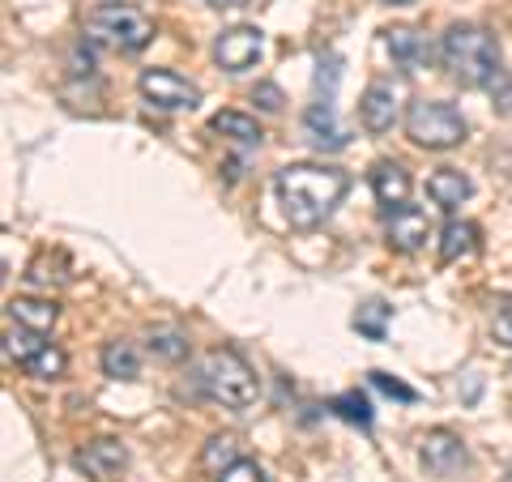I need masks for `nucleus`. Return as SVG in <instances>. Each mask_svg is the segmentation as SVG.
<instances>
[{
	"instance_id": "obj_3",
	"label": "nucleus",
	"mask_w": 512,
	"mask_h": 482,
	"mask_svg": "<svg viewBox=\"0 0 512 482\" xmlns=\"http://www.w3.org/2000/svg\"><path fill=\"white\" fill-rule=\"evenodd\" d=\"M197 384L205 397L227 410H248V406H256V397H261V380H256L248 359L231 346H218L197 363Z\"/></svg>"
},
{
	"instance_id": "obj_20",
	"label": "nucleus",
	"mask_w": 512,
	"mask_h": 482,
	"mask_svg": "<svg viewBox=\"0 0 512 482\" xmlns=\"http://www.w3.org/2000/svg\"><path fill=\"white\" fill-rule=\"evenodd\" d=\"M43 346H47V342H43V333H39V329H26V325H18V320H13L9 333H5V355H9L13 363H18V367H26L30 359L39 355Z\"/></svg>"
},
{
	"instance_id": "obj_7",
	"label": "nucleus",
	"mask_w": 512,
	"mask_h": 482,
	"mask_svg": "<svg viewBox=\"0 0 512 482\" xmlns=\"http://www.w3.org/2000/svg\"><path fill=\"white\" fill-rule=\"evenodd\" d=\"M359 120H363V128L372 137L389 133V128L402 120V86L389 82V77H376V82L363 90V99H359Z\"/></svg>"
},
{
	"instance_id": "obj_9",
	"label": "nucleus",
	"mask_w": 512,
	"mask_h": 482,
	"mask_svg": "<svg viewBox=\"0 0 512 482\" xmlns=\"http://www.w3.org/2000/svg\"><path fill=\"white\" fill-rule=\"evenodd\" d=\"M419 457L427 465V474H436V478H448V474H457V470H466L470 465L466 444H461V436H453L448 427L427 431L423 444H419Z\"/></svg>"
},
{
	"instance_id": "obj_27",
	"label": "nucleus",
	"mask_w": 512,
	"mask_h": 482,
	"mask_svg": "<svg viewBox=\"0 0 512 482\" xmlns=\"http://www.w3.org/2000/svg\"><path fill=\"white\" fill-rule=\"evenodd\" d=\"M218 482H269V478H265V470H261L256 461H244V457H239L235 465H227V470L218 474Z\"/></svg>"
},
{
	"instance_id": "obj_4",
	"label": "nucleus",
	"mask_w": 512,
	"mask_h": 482,
	"mask_svg": "<svg viewBox=\"0 0 512 482\" xmlns=\"http://www.w3.org/2000/svg\"><path fill=\"white\" fill-rule=\"evenodd\" d=\"M86 30L94 43H107V47H116V52H141V47L154 39V22L137 5H120V0L94 5L86 13Z\"/></svg>"
},
{
	"instance_id": "obj_19",
	"label": "nucleus",
	"mask_w": 512,
	"mask_h": 482,
	"mask_svg": "<svg viewBox=\"0 0 512 482\" xmlns=\"http://www.w3.org/2000/svg\"><path fill=\"white\" fill-rule=\"evenodd\" d=\"M214 133L239 141V146H261V124H256L252 116H244V111H218V116L210 120Z\"/></svg>"
},
{
	"instance_id": "obj_32",
	"label": "nucleus",
	"mask_w": 512,
	"mask_h": 482,
	"mask_svg": "<svg viewBox=\"0 0 512 482\" xmlns=\"http://www.w3.org/2000/svg\"><path fill=\"white\" fill-rule=\"evenodd\" d=\"M393 5H406V0H393Z\"/></svg>"
},
{
	"instance_id": "obj_22",
	"label": "nucleus",
	"mask_w": 512,
	"mask_h": 482,
	"mask_svg": "<svg viewBox=\"0 0 512 482\" xmlns=\"http://www.w3.org/2000/svg\"><path fill=\"white\" fill-rule=\"evenodd\" d=\"M329 410L338 414V419L355 423V427H372V401H367L363 393H342V397H333Z\"/></svg>"
},
{
	"instance_id": "obj_10",
	"label": "nucleus",
	"mask_w": 512,
	"mask_h": 482,
	"mask_svg": "<svg viewBox=\"0 0 512 482\" xmlns=\"http://www.w3.org/2000/svg\"><path fill=\"white\" fill-rule=\"evenodd\" d=\"M372 192H376V201H380V210H406L410 205V175L402 163H389V158H380V163L372 167Z\"/></svg>"
},
{
	"instance_id": "obj_2",
	"label": "nucleus",
	"mask_w": 512,
	"mask_h": 482,
	"mask_svg": "<svg viewBox=\"0 0 512 482\" xmlns=\"http://www.w3.org/2000/svg\"><path fill=\"white\" fill-rule=\"evenodd\" d=\"M440 60H444L448 77L470 90H478V86L495 90V82H500V43H495L491 30L474 26V22H457L444 30Z\"/></svg>"
},
{
	"instance_id": "obj_18",
	"label": "nucleus",
	"mask_w": 512,
	"mask_h": 482,
	"mask_svg": "<svg viewBox=\"0 0 512 482\" xmlns=\"http://www.w3.org/2000/svg\"><path fill=\"white\" fill-rule=\"evenodd\" d=\"M103 372L111 380H137L141 376V350L133 342H124V337L107 342L103 346Z\"/></svg>"
},
{
	"instance_id": "obj_31",
	"label": "nucleus",
	"mask_w": 512,
	"mask_h": 482,
	"mask_svg": "<svg viewBox=\"0 0 512 482\" xmlns=\"http://www.w3.org/2000/svg\"><path fill=\"white\" fill-rule=\"evenodd\" d=\"M214 9H235V5H244V0H210Z\"/></svg>"
},
{
	"instance_id": "obj_30",
	"label": "nucleus",
	"mask_w": 512,
	"mask_h": 482,
	"mask_svg": "<svg viewBox=\"0 0 512 482\" xmlns=\"http://www.w3.org/2000/svg\"><path fill=\"white\" fill-rule=\"evenodd\" d=\"M491 333H495V342H504L512 350V308H504L500 316L491 320Z\"/></svg>"
},
{
	"instance_id": "obj_11",
	"label": "nucleus",
	"mask_w": 512,
	"mask_h": 482,
	"mask_svg": "<svg viewBox=\"0 0 512 482\" xmlns=\"http://www.w3.org/2000/svg\"><path fill=\"white\" fill-rule=\"evenodd\" d=\"M384 235H389V244L397 252H419L431 239V222H427V214L419 210V205H406V210L389 214V227H384Z\"/></svg>"
},
{
	"instance_id": "obj_21",
	"label": "nucleus",
	"mask_w": 512,
	"mask_h": 482,
	"mask_svg": "<svg viewBox=\"0 0 512 482\" xmlns=\"http://www.w3.org/2000/svg\"><path fill=\"white\" fill-rule=\"evenodd\" d=\"M64 367H69V355H64L60 346L47 342L39 355L26 363V376H35V380H60V376H64Z\"/></svg>"
},
{
	"instance_id": "obj_5",
	"label": "nucleus",
	"mask_w": 512,
	"mask_h": 482,
	"mask_svg": "<svg viewBox=\"0 0 512 482\" xmlns=\"http://www.w3.org/2000/svg\"><path fill=\"white\" fill-rule=\"evenodd\" d=\"M466 120L453 103H440V99H419L410 103L406 111V137L423 150H453L466 141Z\"/></svg>"
},
{
	"instance_id": "obj_14",
	"label": "nucleus",
	"mask_w": 512,
	"mask_h": 482,
	"mask_svg": "<svg viewBox=\"0 0 512 482\" xmlns=\"http://www.w3.org/2000/svg\"><path fill=\"white\" fill-rule=\"evenodd\" d=\"M384 47H389V56H393L397 64H406V69H419V64L431 60V47H427V39H423L414 26H393V30H384Z\"/></svg>"
},
{
	"instance_id": "obj_16",
	"label": "nucleus",
	"mask_w": 512,
	"mask_h": 482,
	"mask_svg": "<svg viewBox=\"0 0 512 482\" xmlns=\"http://www.w3.org/2000/svg\"><path fill=\"white\" fill-rule=\"evenodd\" d=\"M474 252H478V227L474 222L453 218L440 231V265H457V261H466V256H474Z\"/></svg>"
},
{
	"instance_id": "obj_28",
	"label": "nucleus",
	"mask_w": 512,
	"mask_h": 482,
	"mask_svg": "<svg viewBox=\"0 0 512 482\" xmlns=\"http://www.w3.org/2000/svg\"><path fill=\"white\" fill-rule=\"evenodd\" d=\"M372 384L380 393H389V397H397V401H419V393L410 389V384H402L397 376H389V372H372Z\"/></svg>"
},
{
	"instance_id": "obj_29",
	"label": "nucleus",
	"mask_w": 512,
	"mask_h": 482,
	"mask_svg": "<svg viewBox=\"0 0 512 482\" xmlns=\"http://www.w3.org/2000/svg\"><path fill=\"white\" fill-rule=\"evenodd\" d=\"M252 103L261 107V111H282V103H286V99H282V90H278L274 82H261V86L252 90Z\"/></svg>"
},
{
	"instance_id": "obj_12",
	"label": "nucleus",
	"mask_w": 512,
	"mask_h": 482,
	"mask_svg": "<svg viewBox=\"0 0 512 482\" xmlns=\"http://www.w3.org/2000/svg\"><path fill=\"white\" fill-rule=\"evenodd\" d=\"M303 128H308V137L316 141L320 150H342L350 141V133L338 124V111H333V103H316L312 99V107L303 111Z\"/></svg>"
},
{
	"instance_id": "obj_6",
	"label": "nucleus",
	"mask_w": 512,
	"mask_h": 482,
	"mask_svg": "<svg viewBox=\"0 0 512 482\" xmlns=\"http://www.w3.org/2000/svg\"><path fill=\"white\" fill-rule=\"evenodd\" d=\"M137 86H141V99L158 111H192L201 103V86L180 77L175 69H146Z\"/></svg>"
},
{
	"instance_id": "obj_8",
	"label": "nucleus",
	"mask_w": 512,
	"mask_h": 482,
	"mask_svg": "<svg viewBox=\"0 0 512 482\" xmlns=\"http://www.w3.org/2000/svg\"><path fill=\"white\" fill-rule=\"evenodd\" d=\"M261 52H265V39L256 26H231L214 39V60H218V69H227V73H248L252 64L261 60Z\"/></svg>"
},
{
	"instance_id": "obj_15",
	"label": "nucleus",
	"mask_w": 512,
	"mask_h": 482,
	"mask_svg": "<svg viewBox=\"0 0 512 482\" xmlns=\"http://www.w3.org/2000/svg\"><path fill=\"white\" fill-rule=\"evenodd\" d=\"M470 192H474L470 175H461L457 167H440V171H431V180H427V197L436 205H444V210H457Z\"/></svg>"
},
{
	"instance_id": "obj_1",
	"label": "nucleus",
	"mask_w": 512,
	"mask_h": 482,
	"mask_svg": "<svg viewBox=\"0 0 512 482\" xmlns=\"http://www.w3.org/2000/svg\"><path fill=\"white\" fill-rule=\"evenodd\" d=\"M350 188V175L342 167H325V163H291L278 171V197H282V214L295 231H312L320 227L333 210L342 205Z\"/></svg>"
},
{
	"instance_id": "obj_17",
	"label": "nucleus",
	"mask_w": 512,
	"mask_h": 482,
	"mask_svg": "<svg viewBox=\"0 0 512 482\" xmlns=\"http://www.w3.org/2000/svg\"><path fill=\"white\" fill-rule=\"evenodd\" d=\"M56 316H60V308H56L52 299H30V295L9 299V320H18V325H26V329L47 333V329L56 325Z\"/></svg>"
},
{
	"instance_id": "obj_13",
	"label": "nucleus",
	"mask_w": 512,
	"mask_h": 482,
	"mask_svg": "<svg viewBox=\"0 0 512 482\" xmlns=\"http://www.w3.org/2000/svg\"><path fill=\"white\" fill-rule=\"evenodd\" d=\"M77 465H86L99 482H111V478H120V470L128 465V453L116 440H94L86 453H77Z\"/></svg>"
},
{
	"instance_id": "obj_33",
	"label": "nucleus",
	"mask_w": 512,
	"mask_h": 482,
	"mask_svg": "<svg viewBox=\"0 0 512 482\" xmlns=\"http://www.w3.org/2000/svg\"><path fill=\"white\" fill-rule=\"evenodd\" d=\"M508 478H512V465H508Z\"/></svg>"
},
{
	"instance_id": "obj_26",
	"label": "nucleus",
	"mask_w": 512,
	"mask_h": 482,
	"mask_svg": "<svg viewBox=\"0 0 512 482\" xmlns=\"http://www.w3.org/2000/svg\"><path fill=\"white\" fill-rule=\"evenodd\" d=\"M150 350L154 355H163V359H184L188 342H184V333H175V329H154L150 333Z\"/></svg>"
},
{
	"instance_id": "obj_24",
	"label": "nucleus",
	"mask_w": 512,
	"mask_h": 482,
	"mask_svg": "<svg viewBox=\"0 0 512 482\" xmlns=\"http://www.w3.org/2000/svg\"><path fill=\"white\" fill-rule=\"evenodd\" d=\"M239 461V444H235V436H214L210 444H205V453H201V465L205 470H214V474H222L227 465H235Z\"/></svg>"
},
{
	"instance_id": "obj_25",
	"label": "nucleus",
	"mask_w": 512,
	"mask_h": 482,
	"mask_svg": "<svg viewBox=\"0 0 512 482\" xmlns=\"http://www.w3.org/2000/svg\"><path fill=\"white\" fill-rule=\"evenodd\" d=\"M338 82H342V56H320V64H316V103H333Z\"/></svg>"
},
{
	"instance_id": "obj_23",
	"label": "nucleus",
	"mask_w": 512,
	"mask_h": 482,
	"mask_svg": "<svg viewBox=\"0 0 512 482\" xmlns=\"http://www.w3.org/2000/svg\"><path fill=\"white\" fill-rule=\"evenodd\" d=\"M389 312H393V308H384L380 299L363 303V308L355 312V329H359L363 337H372V342H380V337H384V329H389Z\"/></svg>"
}]
</instances>
